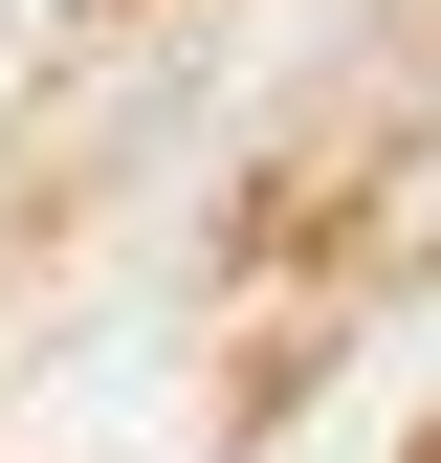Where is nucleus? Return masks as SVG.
Wrapping results in <instances>:
<instances>
[]
</instances>
